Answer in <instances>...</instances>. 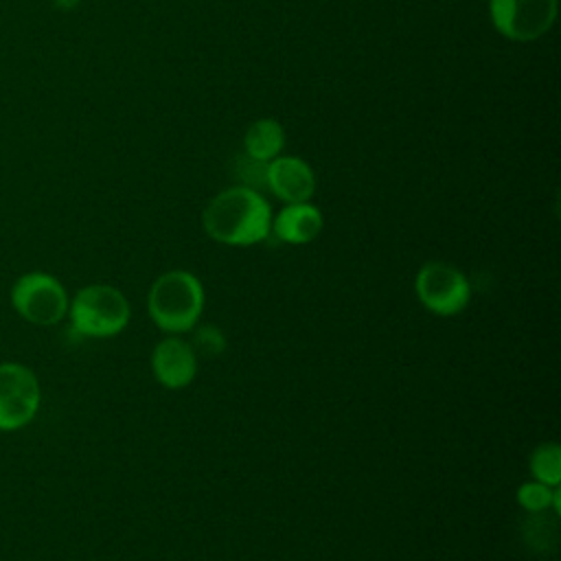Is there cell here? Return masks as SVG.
Segmentation results:
<instances>
[{"label": "cell", "instance_id": "1", "mask_svg": "<svg viewBox=\"0 0 561 561\" xmlns=\"http://www.w3.org/2000/svg\"><path fill=\"white\" fill-rule=\"evenodd\" d=\"M210 239L226 245H254L272 230V210L263 195L248 186L217 193L202 215Z\"/></svg>", "mask_w": 561, "mask_h": 561}, {"label": "cell", "instance_id": "2", "mask_svg": "<svg viewBox=\"0 0 561 561\" xmlns=\"http://www.w3.org/2000/svg\"><path fill=\"white\" fill-rule=\"evenodd\" d=\"M151 320L169 333L193 329L204 309V287L186 270H171L158 276L147 296Z\"/></svg>", "mask_w": 561, "mask_h": 561}, {"label": "cell", "instance_id": "3", "mask_svg": "<svg viewBox=\"0 0 561 561\" xmlns=\"http://www.w3.org/2000/svg\"><path fill=\"white\" fill-rule=\"evenodd\" d=\"M68 316L81 335L112 337L121 333L131 316L125 294L105 283L81 287L68 305Z\"/></svg>", "mask_w": 561, "mask_h": 561}, {"label": "cell", "instance_id": "4", "mask_svg": "<svg viewBox=\"0 0 561 561\" xmlns=\"http://www.w3.org/2000/svg\"><path fill=\"white\" fill-rule=\"evenodd\" d=\"M11 305L22 320L35 327H53L68 316L66 287L48 272H26L11 285Z\"/></svg>", "mask_w": 561, "mask_h": 561}, {"label": "cell", "instance_id": "5", "mask_svg": "<svg viewBox=\"0 0 561 561\" xmlns=\"http://www.w3.org/2000/svg\"><path fill=\"white\" fill-rule=\"evenodd\" d=\"M42 403L37 375L20 362H0V432L28 425Z\"/></svg>", "mask_w": 561, "mask_h": 561}, {"label": "cell", "instance_id": "6", "mask_svg": "<svg viewBox=\"0 0 561 561\" xmlns=\"http://www.w3.org/2000/svg\"><path fill=\"white\" fill-rule=\"evenodd\" d=\"M414 291L423 307L436 316H456L469 305L471 298L467 276L447 261L425 263L416 272Z\"/></svg>", "mask_w": 561, "mask_h": 561}, {"label": "cell", "instance_id": "7", "mask_svg": "<svg viewBox=\"0 0 561 561\" xmlns=\"http://www.w3.org/2000/svg\"><path fill=\"white\" fill-rule=\"evenodd\" d=\"M489 15L500 35L513 42H533L550 31L557 0H491Z\"/></svg>", "mask_w": 561, "mask_h": 561}, {"label": "cell", "instance_id": "8", "mask_svg": "<svg viewBox=\"0 0 561 561\" xmlns=\"http://www.w3.org/2000/svg\"><path fill=\"white\" fill-rule=\"evenodd\" d=\"M265 186L285 204L309 202L316 193V173L302 158L276 156L267 162Z\"/></svg>", "mask_w": 561, "mask_h": 561}, {"label": "cell", "instance_id": "9", "mask_svg": "<svg viewBox=\"0 0 561 561\" xmlns=\"http://www.w3.org/2000/svg\"><path fill=\"white\" fill-rule=\"evenodd\" d=\"M151 368L162 386L184 388L197 373V357L188 342L180 337H164L151 353Z\"/></svg>", "mask_w": 561, "mask_h": 561}, {"label": "cell", "instance_id": "10", "mask_svg": "<svg viewBox=\"0 0 561 561\" xmlns=\"http://www.w3.org/2000/svg\"><path fill=\"white\" fill-rule=\"evenodd\" d=\"M324 226L320 208H316L309 202L300 204H287L274 219H272V230L276 237L285 243L302 245L313 241Z\"/></svg>", "mask_w": 561, "mask_h": 561}, {"label": "cell", "instance_id": "11", "mask_svg": "<svg viewBox=\"0 0 561 561\" xmlns=\"http://www.w3.org/2000/svg\"><path fill=\"white\" fill-rule=\"evenodd\" d=\"M243 147L250 158L270 162L280 156L285 147V129L276 118H259L245 131Z\"/></svg>", "mask_w": 561, "mask_h": 561}, {"label": "cell", "instance_id": "12", "mask_svg": "<svg viewBox=\"0 0 561 561\" xmlns=\"http://www.w3.org/2000/svg\"><path fill=\"white\" fill-rule=\"evenodd\" d=\"M530 471L537 482L559 486L561 482V447L557 443H541L530 454Z\"/></svg>", "mask_w": 561, "mask_h": 561}, {"label": "cell", "instance_id": "13", "mask_svg": "<svg viewBox=\"0 0 561 561\" xmlns=\"http://www.w3.org/2000/svg\"><path fill=\"white\" fill-rule=\"evenodd\" d=\"M559 500H561V491L559 486H548L543 482H524L517 489V502L519 506H524L526 511H546L548 506H554V511L559 513Z\"/></svg>", "mask_w": 561, "mask_h": 561}, {"label": "cell", "instance_id": "14", "mask_svg": "<svg viewBox=\"0 0 561 561\" xmlns=\"http://www.w3.org/2000/svg\"><path fill=\"white\" fill-rule=\"evenodd\" d=\"M50 2H53V7L59 9V11H70V9L79 7L83 0H50Z\"/></svg>", "mask_w": 561, "mask_h": 561}]
</instances>
